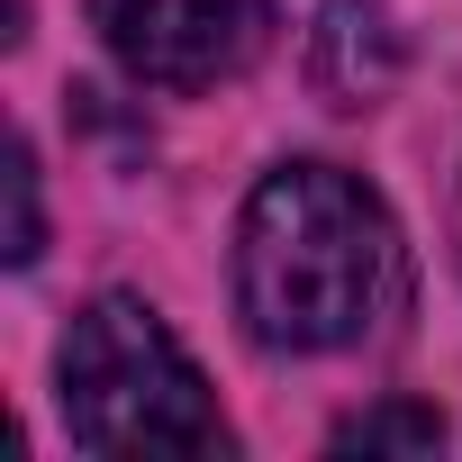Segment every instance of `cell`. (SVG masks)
I'll list each match as a JSON object with an SVG mask.
<instances>
[{"label": "cell", "mask_w": 462, "mask_h": 462, "mask_svg": "<svg viewBox=\"0 0 462 462\" xmlns=\"http://www.w3.org/2000/svg\"><path fill=\"white\" fill-rule=\"evenodd\" d=\"M399 291V226L336 163H282L236 226V309L273 354L354 345Z\"/></svg>", "instance_id": "obj_1"}, {"label": "cell", "mask_w": 462, "mask_h": 462, "mask_svg": "<svg viewBox=\"0 0 462 462\" xmlns=\"http://www.w3.org/2000/svg\"><path fill=\"white\" fill-rule=\"evenodd\" d=\"M64 426L100 462L226 453V417L145 300H91L64 336Z\"/></svg>", "instance_id": "obj_2"}, {"label": "cell", "mask_w": 462, "mask_h": 462, "mask_svg": "<svg viewBox=\"0 0 462 462\" xmlns=\"http://www.w3.org/2000/svg\"><path fill=\"white\" fill-rule=\"evenodd\" d=\"M91 28L109 55L154 82V91H208L236 82L263 37H273V0H91Z\"/></svg>", "instance_id": "obj_3"}, {"label": "cell", "mask_w": 462, "mask_h": 462, "mask_svg": "<svg viewBox=\"0 0 462 462\" xmlns=\"http://www.w3.org/2000/svg\"><path fill=\"white\" fill-rule=\"evenodd\" d=\"M309 73H318V91H327L336 109H363V100H381V91L399 82V28H390V10L336 0V10H327V28H318V55H309Z\"/></svg>", "instance_id": "obj_4"}, {"label": "cell", "mask_w": 462, "mask_h": 462, "mask_svg": "<svg viewBox=\"0 0 462 462\" xmlns=\"http://www.w3.org/2000/svg\"><path fill=\"white\" fill-rule=\"evenodd\" d=\"M435 444H444L435 408H372V417L336 426V453H435Z\"/></svg>", "instance_id": "obj_5"}, {"label": "cell", "mask_w": 462, "mask_h": 462, "mask_svg": "<svg viewBox=\"0 0 462 462\" xmlns=\"http://www.w3.org/2000/svg\"><path fill=\"white\" fill-rule=\"evenodd\" d=\"M0 190H10V263H37V245H46V217H37V154H28V136H10V172H0Z\"/></svg>", "instance_id": "obj_6"}, {"label": "cell", "mask_w": 462, "mask_h": 462, "mask_svg": "<svg viewBox=\"0 0 462 462\" xmlns=\"http://www.w3.org/2000/svg\"><path fill=\"white\" fill-rule=\"evenodd\" d=\"M453 245H462V190H453Z\"/></svg>", "instance_id": "obj_7"}]
</instances>
